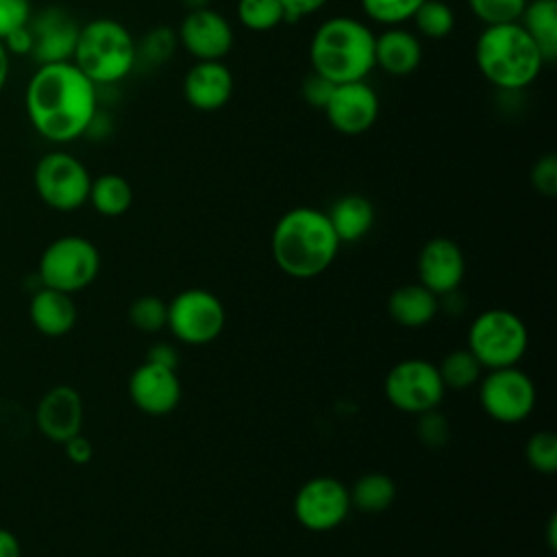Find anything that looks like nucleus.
I'll return each mask as SVG.
<instances>
[{
	"mask_svg": "<svg viewBox=\"0 0 557 557\" xmlns=\"http://www.w3.org/2000/svg\"><path fill=\"white\" fill-rule=\"evenodd\" d=\"M24 107L35 133L63 146L91 131L98 117V91L72 61L46 63L33 72Z\"/></svg>",
	"mask_w": 557,
	"mask_h": 557,
	"instance_id": "1",
	"label": "nucleus"
},
{
	"mask_svg": "<svg viewBox=\"0 0 557 557\" xmlns=\"http://www.w3.org/2000/svg\"><path fill=\"white\" fill-rule=\"evenodd\" d=\"M339 246L326 211L313 207L285 211L276 220L270 237L274 263L292 278H313L329 270Z\"/></svg>",
	"mask_w": 557,
	"mask_h": 557,
	"instance_id": "2",
	"label": "nucleus"
},
{
	"mask_svg": "<svg viewBox=\"0 0 557 557\" xmlns=\"http://www.w3.org/2000/svg\"><path fill=\"white\" fill-rule=\"evenodd\" d=\"M309 63L335 85L366 81L374 70V33L357 17L333 15L315 28Z\"/></svg>",
	"mask_w": 557,
	"mask_h": 557,
	"instance_id": "3",
	"label": "nucleus"
},
{
	"mask_svg": "<svg viewBox=\"0 0 557 557\" xmlns=\"http://www.w3.org/2000/svg\"><path fill=\"white\" fill-rule=\"evenodd\" d=\"M474 63L490 85L505 91L529 87L546 65L520 22L483 26L474 41Z\"/></svg>",
	"mask_w": 557,
	"mask_h": 557,
	"instance_id": "4",
	"label": "nucleus"
},
{
	"mask_svg": "<svg viewBox=\"0 0 557 557\" xmlns=\"http://www.w3.org/2000/svg\"><path fill=\"white\" fill-rule=\"evenodd\" d=\"M72 63L98 87L124 81L137 67V41L113 17H94L78 28Z\"/></svg>",
	"mask_w": 557,
	"mask_h": 557,
	"instance_id": "5",
	"label": "nucleus"
},
{
	"mask_svg": "<svg viewBox=\"0 0 557 557\" xmlns=\"http://www.w3.org/2000/svg\"><path fill=\"white\" fill-rule=\"evenodd\" d=\"M529 346V331L513 311L494 307L481 311L468 329V350L487 368L516 366Z\"/></svg>",
	"mask_w": 557,
	"mask_h": 557,
	"instance_id": "6",
	"label": "nucleus"
},
{
	"mask_svg": "<svg viewBox=\"0 0 557 557\" xmlns=\"http://www.w3.org/2000/svg\"><path fill=\"white\" fill-rule=\"evenodd\" d=\"M100 272V252L94 242L81 235H61L52 239L37 263L41 285L76 294L89 287Z\"/></svg>",
	"mask_w": 557,
	"mask_h": 557,
	"instance_id": "7",
	"label": "nucleus"
},
{
	"mask_svg": "<svg viewBox=\"0 0 557 557\" xmlns=\"http://www.w3.org/2000/svg\"><path fill=\"white\" fill-rule=\"evenodd\" d=\"M33 187L46 207L67 213L87 202L91 174L78 157L65 150H50L35 163Z\"/></svg>",
	"mask_w": 557,
	"mask_h": 557,
	"instance_id": "8",
	"label": "nucleus"
},
{
	"mask_svg": "<svg viewBox=\"0 0 557 557\" xmlns=\"http://www.w3.org/2000/svg\"><path fill=\"white\" fill-rule=\"evenodd\" d=\"M226 324V309L222 300L202 287H189L178 292L168 302V322L176 339L191 346H205L213 342Z\"/></svg>",
	"mask_w": 557,
	"mask_h": 557,
	"instance_id": "9",
	"label": "nucleus"
},
{
	"mask_svg": "<svg viewBox=\"0 0 557 557\" xmlns=\"http://www.w3.org/2000/svg\"><path fill=\"white\" fill-rule=\"evenodd\" d=\"M383 392L392 407L403 413L418 416L429 409H437L446 387L435 363L409 357L389 368L383 381Z\"/></svg>",
	"mask_w": 557,
	"mask_h": 557,
	"instance_id": "10",
	"label": "nucleus"
},
{
	"mask_svg": "<svg viewBox=\"0 0 557 557\" xmlns=\"http://www.w3.org/2000/svg\"><path fill=\"white\" fill-rule=\"evenodd\" d=\"M481 409L496 422L516 424L531 416L535 407V385L516 366L490 370L479 387Z\"/></svg>",
	"mask_w": 557,
	"mask_h": 557,
	"instance_id": "11",
	"label": "nucleus"
},
{
	"mask_svg": "<svg viewBox=\"0 0 557 557\" xmlns=\"http://www.w3.org/2000/svg\"><path fill=\"white\" fill-rule=\"evenodd\" d=\"M348 487L335 476H313L294 496V516L307 531H333L350 511Z\"/></svg>",
	"mask_w": 557,
	"mask_h": 557,
	"instance_id": "12",
	"label": "nucleus"
},
{
	"mask_svg": "<svg viewBox=\"0 0 557 557\" xmlns=\"http://www.w3.org/2000/svg\"><path fill=\"white\" fill-rule=\"evenodd\" d=\"M178 46L196 61H224L235 44L231 22L213 7L187 11L176 28Z\"/></svg>",
	"mask_w": 557,
	"mask_h": 557,
	"instance_id": "13",
	"label": "nucleus"
},
{
	"mask_svg": "<svg viewBox=\"0 0 557 557\" xmlns=\"http://www.w3.org/2000/svg\"><path fill=\"white\" fill-rule=\"evenodd\" d=\"M322 111L333 131L339 135L357 137L376 124L381 102L379 94L366 81H352L335 85Z\"/></svg>",
	"mask_w": 557,
	"mask_h": 557,
	"instance_id": "14",
	"label": "nucleus"
},
{
	"mask_svg": "<svg viewBox=\"0 0 557 557\" xmlns=\"http://www.w3.org/2000/svg\"><path fill=\"white\" fill-rule=\"evenodd\" d=\"M30 57L37 65L72 61L78 39V22L61 7H46L28 20Z\"/></svg>",
	"mask_w": 557,
	"mask_h": 557,
	"instance_id": "15",
	"label": "nucleus"
},
{
	"mask_svg": "<svg viewBox=\"0 0 557 557\" xmlns=\"http://www.w3.org/2000/svg\"><path fill=\"white\" fill-rule=\"evenodd\" d=\"M128 396L141 413L168 416L178 407L183 387L176 370L144 361L128 379Z\"/></svg>",
	"mask_w": 557,
	"mask_h": 557,
	"instance_id": "16",
	"label": "nucleus"
},
{
	"mask_svg": "<svg viewBox=\"0 0 557 557\" xmlns=\"http://www.w3.org/2000/svg\"><path fill=\"white\" fill-rule=\"evenodd\" d=\"M466 274V259L450 237H431L418 252V283L437 298L455 292Z\"/></svg>",
	"mask_w": 557,
	"mask_h": 557,
	"instance_id": "17",
	"label": "nucleus"
},
{
	"mask_svg": "<svg viewBox=\"0 0 557 557\" xmlns=\"http://www.w3.org/2000/svg\"><path fill=\"white\" fill-rule=\"evenodd\" d=\"M235 89L233 72L224 61H196L183 76L185 102L202 113L220 111Z\"/></svg>",
	"mask_w": 557,
	"mask_h": 557,
	"instance_id": "18",
	"label": "nucleus"
},
{
	"mask_svg": "<svg viewBox=\"0 0 557 557\" xmlns=\"http://www.w3.org/2000/svg\"><path fill=\"white\" fill-rule=\"evenodd\" d=\"M35 424L41 435L63 444L83 426V398L70 385L50 387L35 407Z\"/></svg>",
	"mask_w": 557,
	"mask_h": 557,
	"instance_id": "19",
	"label": "nucleus"
},
{
	"mask_svg": "<svg viewBox=\"0 0 557 557\" xmlns=\"http://www.w3.org/2000/svg\"><path fill=\"white\" fill-rule=\"evenodd\" d=\"M422 63V41L403 26H387L374 35V67L385 74L403 78L413 74Z\"/></svg>",
	"mask_w": 557,
	"mask_h": 557,
	"instance_id": "20",
	"label": "nucleus"
},
{
	"mask_svg": "<svg viewBox=\"0 0 557 557\" xmlns=\"http://www.w3.org/2000/svg\"><path fill=\"white\" fill-rule=\"evenodd\" d=\"M28 315L33 326L48 337H61L70 333L78 320V311L72 294L41 285L30 298Z\"/></svg>",
	"mask_w": 557,
	"mask_h": 557,
	"instance_id": "21",
	"label": "nucleus"
},
{
	"mask_svg": "<svg viewBox=\"0 0 557 557\" xmlns=\"http://www.w3.org/2000/svg\"><path fill=\"white\" fill-rule=\"evenodd\" d=\"M440 309V298L422 283H405L387 298L389 318L405 329L426 326Z\"/></svg>",
	"mask_w": 557,
	"mask_h": 557,
	"instance_id": "22",
	"label": "nucleus"
},
{
	"mask_svg": "<svg viewBox=\"0 0 557 557\" xmlns=\"http://www.w3.org/2000/svg\"><path fill=\"white\" fill-rule=\"evenodd\" d=\"M326 218L339 244H352L370 233L374 224V207L361 194H346L331 205Z\"/></svg>",
	"mask_w": 557,
	"mask_h": 557,
	"instance_id": "23",
	"label": "nucleus"
},
{
	"mask_svg": "<svg viewBox=\"0 0 557 557\" xmlns=\"http://www.w3.org/2000/svg\"><path fill=\"white\" fill-rule=\"evenodd\" d=\"M518 22L537 46L544 63H553L557 59V0H529Z\"/></svg>",
	"mask_w": 557,
	"mask_h": 557,
	"instance_id": "24",
	"label": "nucleus"
},
{
	"mask_svg": "<svg viewBox=\"0 0 557 557\" xmlns=\"http://www.w3.org/2000/svg\"><path fill=\"white\" fill-rule=\"evenodd\" d=\"M87 202L104 218L124 215L133 205V187L131 183L115 172L100 174L91 178Z\"/></svg>",
	"mask_w": 557,
	"mask_h": 557,
	"instance_id": "25",
	"label": "nucleus"
},
{
	"mask_svg": "<svg viewBox=\"0 0 557 557\" xmlns=\"http://www.w3.org/2000/svg\"><path fill=\"white\" fill-rule=\"evenodd\" d=\"M350 505L366 513H381L385 511L396 498V483L392 476L383 472H368L361 474L355 485L348 490Z\"/></svg>",
	"mask_w": 557,
	"mask_h": 557,
	"instance_id": "26",
	"label": "nucleus"
},
{
	"mask_svg": "<svg viewBox=\"0 0 557 557\" xmlns=\"http://www.w3.org/2000/svg\"><path fill=\"white\" fill-rule=\"evenodd\" d=\"M411 20L424 39H446L455 28V11L444 0H424Z\"/></svg>",
	"mask_w": 557,
	"mask_h": 557,
	"instance_id": "27",
	"label": "nucleus"
},
{
	"mask_svg": "<svg viewBox=\"0 0 557 557\" xmlns=\"http://www.w3.org/2000/svg\"><path fill=\"white\" fill-rule=\"evenodd\" d=\"M235 15L252 33H268L285 22L278 0H237Z\"/></svg>",
	"mask_w": 557,
	"mask_h": 557,
	"instance_id": "28",
	"label": "nucleus"
},
{
	"mask_svg": "<svg viewBox=\"0 0 557 557\" xmlns=\"http://www.w3.org/2000/svg\"><path fill=\"white\" fill-rule=\"evenodd\" d=\"M437 370L444 381V387L466 389L479 381L483 366L476 361V357L468 348H459L448 352L437 366Z\"/></svg>",
	"mask_w": 557,
	"mask_h": 557,
	"instance_id": "29",
	"label": "nucleus"
},
{
	"mask_svg": "<svg viewBox=\"0 0 557 557\" xmlns=\"http://www.w3.org/2000/svg\"><path fill=\"white\" fill-rule=\"evenodd\" d=\"M178 37L176 30L170 26H154L150 28L141 41H137V63H144L148 67L163 65L176 50Z\"/></svg>",
	"mask_w": 557,
	"mask_h": 557,
	"instance_id": "30",
	"label": "nucleus"
},
{
	"mask_svg": "<svg viewBox=\"0 0 557 557\" xmlns=\"http://www.w3.org/2000/svg\"><path fill=\"white\" fill-rule=\"evenodd\" d=\"M363 13L381 26H400L413 17L424 0H359Z\"/></svg>",
	"mask_w": 557,
	"mask_h": 557,
	"instance_id": "31",
	"label": "nucleus"
},
{
	"mask_svg": "<svg viewBox=\"0 0 557 557\" xmlns=\"http://www.w3.org/2000/svg\"><path fill=\"white\" fill-rule=\"evenodd\" d=\"M472 15L483 26L518 22L529 0H466Z\"/></svg>",
	"mask_w": 557,
	"mask_h": 557,
	"instance_id": "32",
	"label": "nucleus"
},
{
	"mask_svg": "<svg viewBox=\"0 0 557 557\" xmlns=\"http://www.w3.org/2000/svg\"><path fill=\"white\" fill-rule=\"evenodd\" d=\"M128 320L144 333L161 331L168 322V302L159 296H139L128 307Z\"/></svg>",
	"mask_w": 557,
	"mask_h": 557,
	"instance_id": "33",
	"label": "nucleus"
},
{
	"mask_svg": "<svg viewBox=\"0 0 557 557\" xmlns=\"http://www.w3.org/2000/svg\"><path fill=\"white\" fill-rule=\"evenodd\" d=\"M527 461L533 470L542 474H553L557 470V437L550 431H537L527 440L524 446Z\"/></svg>",
	"mask_w": 557,
	"mask_h": 557,
	"instance_id": "34",
	"label": "nucleus"
},
{
	"mask_svg": "<svg viewBox=\"0 0 557 557\" xmlns=\"http://www.w3.org/2000/svg\"><path fill=\"white\" fill-rule=\"evenodd\" d=\"M416 435L422 440L424 446L442 448L448 442V437H450L448 420L437 409H429L424 413H418Z\"/></svg>",
	"mask_w": 557,
	"mask_h": 557,
	"instance_id": "35",
	"label": "nucleus"
},
{
	"mask_svg": "<svg viewBox=\"0 0 557 557\" xmlns=\"http://www.w3.org/2000/svg\"><path fill=\"white\" fill-rule=\"evenodd\" d=\"M33 15L30 0H0V41L24 28Z\"/></svg>",
	"mask_w": 557,
	"mask_h": 557,
	"instance_id": "36",
	"label": "nucleus"
},
{
	"mask_svg": "<svg viewBox=\"0 0 557 557\" xmlns=\"http://www.w3.org/2000/svg\"><path fill=\"white\" fill-rule=\"evenodd\" d=\"M531 185L537 194H542L546 198L557 196V157H555V152H546L533 163Z\"/></svg>",
	"mask_w": 557,
	"mask_h": 557,
	"instance_id": "37",
	"label": "nucleus"
},
{
	"mask_svg": "<svg viewBox=\"0 0 557 557\" xmlns=\"http://www.w3.org/2000/svg\"><path fill=\"white\" fill-rule=\"evenodd\" d=\"M335 89V83H331L326 76L318 74V72H309L302 83H300V94H302V100L313 107V109H324V104L329 102L331 94Z\"/></svg>",
	"mask_w": 557,
	"mask_h": 557,
	"instance_id": "38",
	"label": "nucleus"
},
{
	"mask_svg": "<svg viewBox=\"0 0 557 557\" xmlns=\"http://www.w3.org/2000/svg\"><path fill=\"white\" fill-rule=\"evenodd\" d=\"M278 2L283 7L285 22L294 24V22H300L302 17H309V15L318 13L320 9H324L329 0H278Z\"/></svg>",
	"mask_w": 557,
	"mask_h": 557,
	"instance_id": "39",
	"label": "nucleus"
},
{
	"mask_svg": "<svg viewBox=\"0 0 557 557\" xmlns=\"http://www.w3.org/2000/svg\"><path fill=\"white\" fill-rule=\"evenodd\" d=\"M63 448H65L67 459H70L72 463H76V466L89 463L91 457H94V446H91V442H89L85 435H81V433H76V435H72L70 440H65V442H63Z\"/></svg>",
	"mask_w": 557,
	"mask_h": 557,
	"instance_id": "40",
	"label": "nucleus"
},
{
	"mask_svg": "<svg viewBox=\"0 0 557 557\" xmlns=\"http://www.w3.org/2000/svg\"><path fill=\"white\" fill-rule=\"evenodd\" d=\"M146 361H152L157 366H165V368H172L176 370L178 366V352L172 344H165V342H159V344H152L148 348V355H146Z\"/></svg>",
	"mask_w": 557,
	"mask_h": 557,
	"instance_id": "41",
	"label": "nucleus"
},
{
	"mask_svg": "<svg viewBox=\"0 0 557 557\" xmlns=\"http://www.w3.org/2000/svg\"><path fill=\"white\" fill-rule=\"evenodd\" d=\"M2 44H4L9 54H17V57L30 54V33H28V26L11 33Z\"/></svg>",
	"mask_w": 557,
	"mask_h": 557,
	"instance_id": "42",
	"label": "nucleus"
},
{
	"mask_svg": "<svg viewBox=\"0 0 557 557\" xmlns=\"http://www.w3.org/2000/svg\"><path fill=\"white\" fill-rule=\"evenodd\" d=\"M0 557H22V544L17 535L0 527Z\"/></svg>",
	"mask_w": 557,
	"mask_h": 557,
	"instance_id": "43",
	"label": "nucleus"
},
{
	"mask_svg": "<svg viewBox=\"0 0 557 557\" xmlns=\"http://www.w3.org/2000/svg\"><path fill=\"white\" fill-rule=\"evenodd\" d=\"M9 67H11V54L7 52L4 44L0 41V91L4 89V85L9 81Z\"/></svg>",
	"mask_w": 557,
	"mask_h": 557,
	"instance_id": "44",
	"label": "nucleus"
},
{
	"mask_svg": "<svg viewBox=\"0 0 557 557\" xmlns=\"http://www.w3.org/2000/svg\"><path fill=\"white\" fill-rule=\"evenodd\" d=\"M557 518L555 516H550L548 518V527H546V537H548V548L550 550H555V544H557V540H555V535H557Z\"/></svg>",
	"mask_w": 557,
	"mask_h": 557,
	"instance_id": "45",
	"label": "nucleus"
},
{
	"mask_svg": "<svg viewBox=\"0 0 557 557\" xmlns=\"http://www.w3.org/2000/svg\"><path fill=\"white\" fill-rule=\"evenodd\" d=\"M181 4H183L187 11H196V9L211 7V4H209V0H181Z\"/></svg>",
	"mask_w": 557,
	"mask_h": 557,
	"instance_id": "46",
	"label": "nucleus"
}]
</instances>
